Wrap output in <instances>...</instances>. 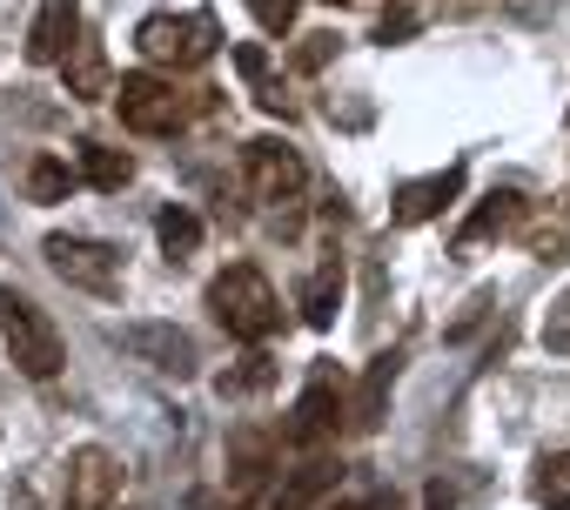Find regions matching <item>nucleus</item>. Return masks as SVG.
Here are the masks:
<instances>
[{
    "mask_svg": "<svg viewBox=\"0 0 570 510\" xmlns=\"http://www.w3.org/2000/svg\"><path fill=\"white\" fill-rule=\"evenodd\" d=\"M296 8H303V0H248V14H255L268 35H289V28H296Z\"/></svg>",
    "mask_w": 570,
    "mask_h": 510,
    "instance_id": "24",
    "label": "nucleus"
},
{
    "mask_svg": "<svg viewBox=\"0 0 570 510\" xmlns=\"http://www.w3.org/2000/svg\"><path fill=\"white\" fill-rule=\"evenodd\" d=\"M235 68H242V81L255 88V108H262V115H282V121L296 115V108H289V95H282V81H275V68H268V55H262V48H248V41H242V48H235Z\"/></svg>",
    "mask_w": 570,
    "mask_h": 510,
    "instance_id": "16",
    "label": "nucleus"
},
{
    "mask_svg": "<svg viewBox=\"0 0 570 510\" xmlns=\"http://www.w3.org/2000/svg\"><path fill=\"white\" fill-rule=\"evenodd\" d=\"M336 510H396V497H383V490H376V497H343Z\"/></svg>",
    "mask_w": 570,
    "mask_h": 510,
    "instance_id": "27",
    "label": "nucleus"
},
{
    "mask_svg": "<svg viewBox=\"0 0 570 510\" xmlns=\"http://www.w3.org/2000/svg\"><path fill=\"white\" fill-rule=\"evenodd\" d=\"M423 510H456V503H450V483H430V490H423Z\"/></svg>",
    "mask_w": 570,
    "mask_h": 510,
    "instance_id": "28",
    "label": "nucleus"
},
{
    "mask_svg": "<svg viewBox=\"0 0 570 510\" xmlns=\"http://www.w3.org/2000/svg\"><path fill=\"white\" fill-rule=\"evenodd\" d=\"M517 222H523V188H490V195H483V208H476V215L463 222V235H456V248L470 255L476 242H490V235H510Z\"/></svg>",
    "mask_w": 570,
    "mask_h": 510,
    "instance_id": "14",
    "label": "nucleus"
},
{
    "mask_svg": "<svg viewBox=\"0 0 570 510\" xmlns=\"http://www.w3.org/2000/svg\"><path fill=\"white\" fill-rule=\"evenodd\" d=\"M242 182H248L255 202L282 208V202H303V188H309V161H303L289 141L255 135V141H242Z\"/></svg>",
    "mask_w": 570,
    "mask_h": 510,
    "instance_id": "5",
    "label": "nucleus"
},
{
    "mask_svg": "<svg viewBox=\"0 0 570 510\" xmlns=\"http://www.w3.org/2000/svg\"><path fill=\"white\" fill-rule=\"evenodd\" d=\"M115 108H121V128H135V135H175L188 121V101L175 95V81H161L148 68L115 81Z\"/></svg>",
    "mask_w": 570,
    "mask_h": 510,
    "instance_id": "7",
    "label": "nucleus"
},
{
    "mask_svg": "<svg viewBox=\"0 0 570 510\" xmlns=\"http://www.w3.org/2000/svg\"><path fill=\"white\" fill-rule=\"evenodd\" d=\"M75 41H81V0H41V14L28 28V61L35 68H61Z\"/></svg>",
    "mask_w": 570,
    "mask_h": 510,
    "instance_id": "11",
    "label": "nucleus"
},
{
    "mask_svg": "<svg viewBox=\"0 0 570 510\" xmlns=\"http://www.w3.org/2000/svg\"><path fill=\"white\" fill-rule=\"evenodd\" d=\"M75 161H81V175H88L95 188H128V182H135V155H128V148L81 141V148H75Z\"/></svg>",
    "mask_w": 570,
    "mask_h": 510,
    "instance_id": "18",
    "label": "nucleus"
},
{
    "mask_svg": "<svg viewBox=\"0 0 570 510\" xmlns=\"http://www.w3.org/2000/svg\"><path fill=\"white\" fill-rule=\"evenodd\" d=\"M121 497V457L101 450V443H81L68 457V490H61V510H115Z\"/></svg>",
    "mask_w": 570,
    "mask_h": 510,
    "instance_id": "8",
    "label": "nucleus"
},
{
    "mask_svg": "<svg viewBox=\"0 0 570 510\" xmlns=\"http://www.w3.org/2000/svg\"><path fill=\"white\" fill-rule=\"evenodd\" d=\"M336 477H343V470H336L330 457H309V463H296L289 477L275 483V503H268V510H316V503L336 490Z\"/></svg>",
    "mask_w": 570,
    "mask_h": 510,
    "instance_id": "13",
    "label": "nucleus"
},
{
    "mask_svg": "<svg viewBox=\"0 0 570 510\" xmlns=\"http://www.w3.org/2000/svg\"><path fill=\"white\" fill-rule=\"evenodd\" d=\"M121 350L128 356H141L155 376H175V383H188L195 376V343H188V330H175V323H128L121 330Z\"/></svg>",
    "mask_w": 570,
    "mask_h": 510,
    "instance_id": "9",
    "label": "nucleus"
},
{
    "mask_svg": "<svg viewBox=\"0 0 570 510\" xmlns=\"http://www.w3.org/2000/svg\"><path fill=\"white\" fill-rule=\"evenodd\" d=\"M68 188H75V175H68V161H55V155H41V161L28 168V195H35V202H68Z\"/></svg>",
    "mask_w": 570,
    "mask_h": 510,
    "instance_id": "22",
    "label": "nucleus"
},
{
    "mask_svg": "<svg viewBox=\"0 0 570 510\" xmlns=\"http://www.w3.org/2000/svg\"><path fill=\"white\" fill-rule=\"evenodd\" d=\"M41 255H48V269H55L61 283H75V290H88V296H115V290H121V248H108V242H95V235H48Z\"/></svg>",
    "mask_w": 570,
    "mask_h": 510,
    "instance_id": "6",
    "label": "nucleus"
},
{
    "mask_svg": "<svg viewBox=\"0 0 570 510\" xmlns=\"http://www.w3.org/2000/svg\"><path fill=\"white\" fill-rule=\"evenodd\" d=\"M215 48H222V21L208 8H195V14H148L135 28V55L148 68H202Z\"/></svg>",
    "mask_w": 570,
    "mask_h": 510,
    "instance_id": "3",
    "label": "nucleus"
},
{
    "mask_svg": "<svg viewBox=\"0 0 570 510\" xmlns=\"http://www.w3.org/2000/svg\"><path fill=\"white\" fill-rule=\"evenodd\" d=\"M336 310H343V263L330 255V263L303 283V323H309V330H330Z\"/></svg>",
    "mask_w": 570,
    "mask_h": 510,
    "instance_id": "17",
    "label": "nucleus"
},
{
    "mask_svg": "<svg viewBox=\"0 0 570 510\" xmlns=\"http://www.w3.org/2000/svg\"><path fill=\"white\" fill-rule=\"evenodd\" d=\"M61 81H68L75 101H108V95H115V81H108V48H101L95 35H81V41L68 48V61H61Z\"/></svg>",
    "mask_w": 570,
    "mask_h": 510,
    "instance_id": "12",
    "label": "nucleus"
},
{
    "mask_svg": "<svg viewBox=\"0 0 570 510\" xmlns=\"http://www.w3.org/2000/svg\"><path fill=\"white\" fill-rule=\"evenodd\" d=\"M228 470H235V490H255L262 470H275V437H262V430H235V443H228Z\"/></svg>",
    "mask_w": 570,
    "mask_h": 510,
    "instance_id": "19",
    "label": "nucleus"
},
{
    "mask_svg": "<svg viewBox=\"0 0 570 510\" xmlns=\"http://www.w3.org/2000/svg\"><path fill=\"white\" fill-rule=\"evenodd\" d=\"M0 343H8L14 370H21V376H35V383L61 376V363H68L61 330L48 323V310H41L35 296H21L14 283H0Z\"/></svg>",
    "mask_w": 570,
    "mask_h": 510,
    "instance_id": "2",
    "label": "nucleus"
},
{
    "mask_svg": "<svg viewBox=\"0 0 570 510\" xmlns=\"http://www.w3.org/2000/svg\"><path fill=\"white\" fill-rule=\"evenodd\" d=\"M456 195H463V161H450V168H436V175L403 182V188H396V202H390V222H396V228H423V222H436Z\"/></svg>",
    "mask_w": 570,
    "mask_h": 510,
    "instance_id": "10",
    "label": "nucleus"
},
{
    "mask_svg": "<svg viewBox=\"0 0 570 510\" xmlns=\"http://www.w3.org/2000/svg\"><path fill=\"white\" fill-rule=\"evenodd\" d=\"M396 370H403V356H396V350L370 363L363 390L350 396V430H376V423H383V403H390V383H396Z\"/></svg>",
    "mask_w": 570,
    "mask_h": 510,
    "instance_id": "15",
    "label": "nucleus"
},
{
    "mask_svg": "<svg viewBox=\"0 0 570 510\" xmlns=\"http://www.w3.org/2000/svg\"><path fill=\"white\" fill-rule=\"evenodd\" d=\"M275 383V363L268 356H242V370L222 376V396H248V390H268Z\"/></svg>",
    "mask_w": 570,
    "mask_h": 510,
    "instance_id": "23",
    "label": "nucleus"
},
{
    "mask_svg": "<svg viewBox=\"0 0 570 510\" xmlns=\"http://www.w3.org/2000/svg\"><path fill=\"white\" fill-rule=\"evenodd\" d=\"M208 316L235 336V343H268L282 330V296L275 283L255 269V263H228L215 283H208Z\"/></svg>",
    "mask_w": 570,
    "mask_h": 510,
    "instance_id": "1",
    "label": "nucleus"
},
{
    "mask_svg": "<svg viewBox=\"0 0 570 510\" xmlns=\"http://www.w3.org/2000/svg\"><path fill=\"white\" fill-rule=\"evenodd\" d=\"M530 497H537L543 510H570V450H550V457L537 463V477H530Z\"/></svg>",
    "mask_w": 570,
    "mask_h": 510,
    "instance_id": "21",
    "label": "nucleus"
},
{
    "mask_svg": "<svg viewBox=\"0 0 570 510\" xmlns=\"http://www.w3.org/2000/svg\"><path fill=\"white\" fill-rule=\"evenodd\" d=\"M155 235H161V255H168V263H181V255H195V248H202V215L175 202V208H161V215H155Z\"/></svg>",
    "mask_w": 570,
    "mask_h": 510,
    "instance_id": "20",
    "label": "nucleus"
},
{
    "mask_svg": "<svg viewBox=\"0 0 570 510\" xmlns=\"http://www.w3.org/2000/svg\"><path fill=\"white\" fill-rule=\"evenodd\" d=\"M543 343H550L557 356H570V290L550 303V316H543Z\"/></svg>",
    "mask_w": 570,
    "mask_h": 510,
    "instance_id": "25",
    "label": "nucleus"
},
{
    "mask_svg": "<svg viewBox=\"0 0 570 510\" xmlns=\"http://www.w3.org/2000/svg\"><path fill=\"white\" fill-rule=\"evenodd\" d=\"M330 55H336V35H309V41L296 48V68H303V75H316Z\"/></svg>",
    "mask_w": 570,
    "mask_h": 510,
    "instance_id": "26",
    "label": "nucleus"
},
{
    "mask_svg": "<svg viewBox=\"0 0 570 510\" xmlns=\"http://www.w3.org/2000/svg\"><path fill=\"white\" fill-rule=\"evenodd\" d=\"M343 416H350V390H343V370L336 363H316L309 370V383H303V396H296V410H289V437L296 450H323L336 430H343Z\"/></svg>",
    "mask_w": 570,
    "mask_h": 510,
    "instance_id": "4",
    "label": "nucleus"
}]
</instances>
